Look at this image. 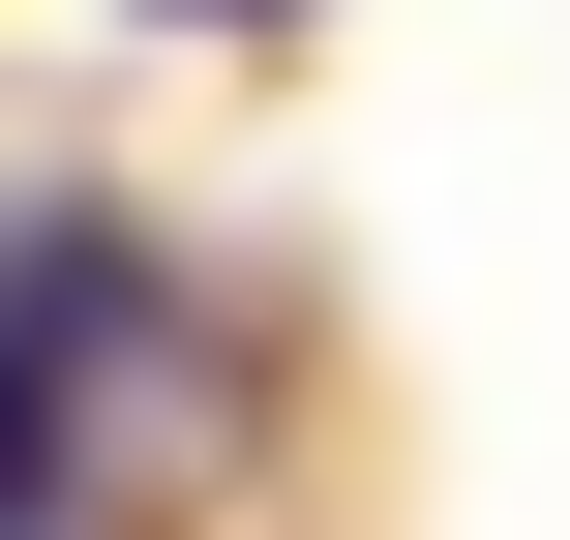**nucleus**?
<instances>
[{
  "label": "nucleus",
  "mask_w": 570,
  "mask_h": 540,
  "mask_svg": "<svg viewBox=\"0 0 570 540\" xmlns=\"http://www.w3.org/2000/svg\"><path fill=\"white\" fill-rule=\"evenodd\" d=\"M150 30H301V0H150Z\"/></svg>",
  "instance_id": "f03ea898"
},
{
  "label": "nucleus",
  "mask_w": 570,
  "mask_h": 540,
  "mask_svg": "<svg viewBox=\"0 0 570 540\" xmlns=\"http://www.w3.org/2000/svg\"><path fill=\"white\" fill-rule=\"evenodd\" d=\"M30 451H60V391H30V331H0V511H30Z\"/></svg>",
  "instance_id": "f257e3e1"
}]
</instances>
